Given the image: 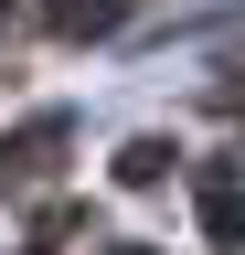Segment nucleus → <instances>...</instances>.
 Returning a JSON list of instances; mask_svg holds the SVG:
<instances>
[{"instance_id": "f03ea898", "label": "nucleus", "mask_w": 245, "mask_h": 255, "mask_svg": "<svg viewBox=\"0 0 245 255\" xmlns=\"http://www.w3.org/2000/svg\"><path fill=\"white\" fill-rule=\"evenodd\" d=\"M53 149H64V128H53V117H43V128H21V138H11V149H0V170H11V181H32V170H43V159H53Z\"/></svg>"}, {"instance_id": "20e7f679", "label": "nucleus", "mask_w": 245, "mask_h": 255, "mask_svg": "<svg viewBox=\"0 0 245 255\" xmlns=\"http://www.w3.org/2000/svg\"><path fill=\"white\" fill-rule=\"evenodd\" d=\"M160 170H171V149H160V138H139V149H117V181H160Z\"/></svg>"}, {"instance_id": "39448f33", "label": "nucleus", "mask_w": 245, "mask_h": 255, "mask_svg": "<svg viewBox=\"0 0 245 255\" xmlns=\"http://www.w3.org/2000/svg\"><path fill=\"white\" fill-rule=\"evenodd\" d=\"M117 255H149V245H117Z\"/></svg>"}, {"instance_id": "7ed1b4c3", "label": "nucleus", "mask_w": 245, "mask_h": 255, "mask_svg": "<svg viewBox=\"0 0 245 255\" xmlns=\"http://www.w3.org/2000/svg\"><path fill=\"white\" fill-rule=\"evenodd\" d=\"M128 0H53V32H107Z\"/></svg>"}, {"instance_id": "f257e3e1", "label": "nucleus", "mask_w": 245, "mask_h": 255, "mask_svg": "<svg viewBox=\"0 0 245 255\" xmlns=\"http://www.w3.org/2000/svg\"><path fill=\"white\" fill-rule=\"evenodd\" d=\"M192 202H203V234H213V245H245V191H235L224 170H203Z\"/></svg>"}]
</instances>
